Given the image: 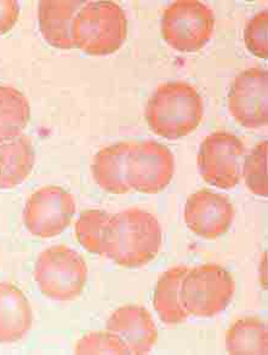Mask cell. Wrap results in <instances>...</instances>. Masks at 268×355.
<instances>
[{
    "label": "cell",
    "mask_w": 268,
    "mask_h": 355,
    "mask_svg": "<svg viewBox=\"0 0 268 355\" xmlns=\"http://www.w3.org/2000/svg\"><path fill=\"white\" fill-rule=\"evenodd\" d=\"M162 246V228L157 217L139 207L110 217L105 257L125 268H140L156 259Z\"/></svg>",
    "instance_id": "1"
},
{
    "label": "cell",
    "mask_w": 268,
    "mask_h": 355,
    "mask_svg": "<svg viewBox=\"0 0 268 355\" xmlns=\"http://www.w3.org/2000/svg\"><path fill=\"white\" fill-rule=\"evenodd\" d=\"M204 114L203 98L196 87L183 80L160 84L149 97L144 116L149 129L167 139L191 134Z\"/></svg>",
    "instance_id": "2"
},
{
    "label": "cell",
    "mask_w": 268,
    "mask_h": 355,
    "mask_svg": "<svg viewBox=\"0 0 268 355\" xmlns=\"http://www.w3.org/2000/svg\"><path fill=\"white\" fill-rule=\"evenodd\" d=\"M128 35L124 10L113 1H90L83 5L73 24L76 46L91 56L117 53Z\"/></svg>",
    "instance_id": "3"
},
{
    "label": "cell",
    "mask_w": 268,
    "mask_h": 355,
    "mask_svg": "<svg viewBox=\"0 0 268 355\" xmlns=\"http://www.w3.org/2000/svg\"><path fill=\"white\" fill-rule=\"evenodd\" d=\"M87 273V262L77 251L65 245H56L39 254L34 280L47 297L68 302L82 295Z\"/></svg>",
    "instance_id": "4"
},
{
    "label": "cell",
    "mask_w": 268,
    "mask_h": 355,
    "mask_svg": "<svg viewBox=\"0 0 268 355\" xmlns=\"http://www.w3.org/2000/svg\"><path fill=\"white\" fill-rule=\"evenodd\" d=\"M235 284L230 272L219 264L188 269L181 286V301L188 315L215 317L230 306Z\"/></svg>",
    "instance_id": "5"
},
{
    "label": "cell",
    "mask_w": 268,
    "mask_h": 355,
    "mask_svg": "<svg viewBox=\"0 0 268 355\" xmlns=\"http://www.w3.org/2000/svg\"><path fill=\"white\" fill-rule=\"evenodd\" d=\"M215 28V15L198 0H178L169 5L162 17V35L180 53H196L209 43Z\"/></svg>",
    "instance_id": "6"
},
{
    "label": "cell",
    "mask_w": 268,
    "mask_h": 355,
    "mask_svg": "<svg viewBox=\"0 0 268 355\" xmlns=\"http://www.w3.org/2000/svg\"><path fill=\"white\" fill-rule=\"evenodd\" d=\"M245 147L240 137L227 131L206 136L198 152V168L206 182L221 189H233L242 178Z\"/></svg>",
    "instance_id": "7"
},
{
    "label": "cell",
    "mask_w": 268,
    "mask_h": 355,
    "mask_svg": "<svg viewBox=\"0 0 268 355\" xmlns=\"http://www.w3.org/2000/svg\"><path fill=\"white\" fill-rule=\"evenodd\" d=\"M175 173L171 150L154 139L130 142L126 176L131 189L157 194L168 187Z\"/></svg>",
    "instance_id": "8"
},
{
    "label": "cell",
    "mask_w": 268,
    "mask_h": 355,
    "mask_svg": "<svg viewBox=\"0 0 268 355\" xmlns=\"http://www.w3.org/2000/svg\"><path fill=\"white\" fill-rule=\"evenodd\" d=\"M76 207V199L66 189L58 186L40 188L26 202L24 226L38 238L58 236L71 225Z\"/></svg>",
    "instance_id": "9"
},
{
    "label": "cell",
    "mask_w": 268,
    "mask_h": 355,
    "mask_svg": "<svg viewBox=\"0 0 268 355\" xmlns=\"http://www.w3.org/2000/svg\"><path fill=\"white\" fill-rule=\"evenodd\" d=\"M231 116L246 129H260L268 123V73L254 67L240 72L228 92Z\"/></svg>",
    "instance_id": "10"
},
{
    "label": "cell",
    "mask_w": 268,
    "mask_h": 355,
    "mask_svg": "<svg viewBox=\"0 0 268 355\" xmlns=\"http://www.w3.org/2000/svg\"><path fill=\"white\" fill-rule=\"evenodd\" d=\"M235 220V207L230 199L210 191H199L187 199L185 222L190 231L204 239L226 234Z\"/></svg>",
    "instance_id": "11"
},
{
    "label": "cell",
    "mask_w": 268,
    "mask_h": 355,
    "mask_svg": "<svg viewBox=\"0 0 268 355\" xmlns=\"http://www.w3.org/2000/svg\"><path fill=\"white\" fill-rule=\"evenodd\" d=\"M106 330L119 337L130 354H149L158 341V329L151 313L135 304L123 306L112 313Z\"/></svg>",
    "instance_id": "12"
},
{
    "label": "cell",
    "mask_w": 268,
    "mask_h": 355,
    "mask_svg": "<svg viewBox=\"0 0 268 355\" xmlns=\"http://www.w3.org/2000/svg\"><path fill=\"white\" fill-rule=\"evenodd\" d=\"M87 1L82 0H40L39 27L47 43L58 49H73V24L78 11Z\"/></svg>",
    "instance_id": "13"
},
{
    "label": "cell",
    "mask_w": 268,
    "mask_h": 355,
    "mask_svg": "<svg viewBox=\"0 0 268 355\" xmlns=\"http://www.w3.org/2000/svg\"><path fill=\"white\" fill-rule=\"evenodd\" d=\"M32 309L24 293L10 283H0V343L22 340L32 327Z\"/></svg>",
    "instance_id": "14"
},
{
    "label": "cell",
    "mask_w": 268,
    "mask_h": 355,
    "mask_svg": "<svg viewBox=\"0 0 268 355\" xmlns=\"http://www.w3.org/2000/svg\"><path fill=\"white\" fill-rule=\"evenodd\" d=\"M130 142H118L101 149L91 163L96 184L110 194H126L131 191L126 176V160Z\"/></svg>",
    "instance_id": "15"
},
{
    "label": "cell",
    "mask_w": 268,
    "mask_h": 355,
    "mask_svg": "<svg viewBox=\"0 0 268 355\" xmlns=\"http://www.w3.org/2000/svg\"><path fill=\"white\" fill-rule=\"evenodd\" d=\"M34 163L35 153L28 136L0 139V189H12L24 183Z\"/></svg>",
    "instance_id": "16"
},
{
    "label": "cell",
    "mask_w": 268,
    "mask_h": 355,
    "mask_svg": "<svg viewBox=\"0 0 268 355\" xmlns=\"http://www.w3.org/2000/svg\"><path fill=\"white\" fill-rule=\"evenodd\" d=\"M187 266H175L160 275L154 291V309L159 319L169 325L186 322L188 313L181 301V286L188 272Z\"/></svg>",
    "instance_id": "17"
},
{
    "label": "cell",
    "mask_w": 268,
    "mask_h": 355,
    "mask_svg": "<svg viewBox=\"0 0 268 355\" xmlns=\"http://www.w3.org/2000/svg\"><path fill=\"white\" fill-rule=\"evenodd\" d=\"M226 349L232 355H266L267 324L259 318H243L226 335Z\"/></svg>",
    "instance_id": "18"
},
{
    "label": "cell",
    "mask_w": 268,
    "mask_h": 355,
    "mask_svg": "<svg viewBox=\"0 0 268 355\" xmlns=\"http://www.w3.org/2000/svg\"><path fill=\"white\" fill-rule=\"evenodd\" d=\"M31 118L29 102L22 92L0 87V139L19 137Z\"/></svg>",
    "instance_id": "19"
},
{
    "label": "cell",
    "mask_w": 268,
    "mask_h": 355,
    "mask_svg": "<svg viewBox=\"0 0 268 355\" xmlns=\"http://www.w3.org/2000/svg\"><path fill=\"white\" fill-rule=\"evenodd\" d=\"M112 215L101 210L82 212L76 223V236L81 245L90 254L105 256L107 231Z\"/></svg>",
    "instance_id": "20"
},
{
    "label": "cell",
    "mask_w": 268,
    "mask_h": 355,
    "mask_svg": "<svg viewBox=\"0 0 268 355\" xmlns=\"http://www.w3.org/2000/svg\"><path fill=\"white\" fill-rule=\"evenodd\" d=\"M267 152L268 142L266 139L255 146L251 153L244 159L242 173L245 184L250 192L267 198Z\"/></svg>",
    "instance_id": "21"
},
{
    "label": "cell",
    "mask_w": 268,
    "mask_h": 355,
    "mask_svg": "<svg viewBox=\"0 0 268 355\" xmlns=\"http://www.w3.org/2000/svg\"><path fill=\"white\" fill-rule=\"evenodd\" d=\"M76 354H130L128 347L119 337L110 331L90 332L78 341Z\"/></svg>",
    "instance_id": "22"
},
{
    "label": "cell",
    "mask_w": 268,
    "mask_h": 355,
    "mask_svg": "<svg viewBox=\"0 0 268 355\" xmlns=\"http://www.w3.org/2000/svg\"><path fill=\"white\" fill-rule=\"evenodd\" d=\"M244 42L250 53L260 58L268 56L267 10L255 15L248 21L244 29Z\"/></svg>",
    "instance_id": "23"
},
{
    "label": "cell",
    "mask_w": 268,
    "mask_h": 355,
    "mask_svg": "<svg viewBox=\"0 0 268 355\" xmlns=\"http://www.w3.org/2000/svg\"><path fill=\"white\" fill-rule=\"evenodd\" d=\"M19 16V5L16 0H0V35L12 29Z\"/></svg>",
    "instance_id": "24"
}]
</instances>
